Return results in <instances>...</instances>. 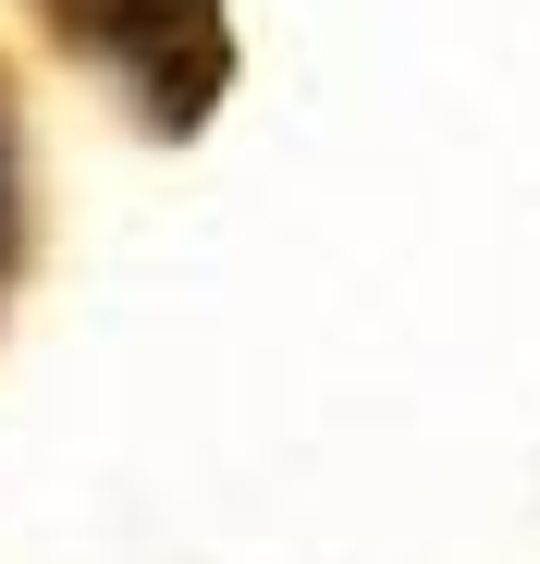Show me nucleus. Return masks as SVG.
Masks as SVG:
<instances>
[{"label":"nucleus","mask_w":540,"mask_h":564,"mask_svg":"<svg viewBox=\"0 0 540 564\" xmlns=\"http://www.w3.org/2000/svg\"><path fill=\"white\" fill-rule=\"evenodd\" d=\"M25 270V148H13V86H0V307H13Z\"/></svg>","instance_id":"2"},{"label":"nucleus","mask_w":540,"mask_h":564,"mask_svg":"<svg viewBox=\"0 0 540 564\" xmlns=\"http://www.w3.org/2000/svg\"><path fill=\"white\" fill-rule=\"evenodd\" d=\"M37 25L62 62H86L123 99L136 135L160 148H185L209 111H222V86H234V13L222 0H37Z\"/></svg>","instance_id":"1"}]
</instances>
